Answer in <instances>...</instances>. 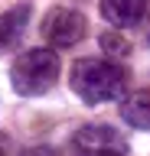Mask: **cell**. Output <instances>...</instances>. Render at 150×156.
I'll return each instance as SVG.
<instances>
[{
  "label": "cell",
  "instance_id": "7a4b0ae2",
  "mask_svg": "<svg viewBox=\"0 0 150 156\" xmlns=\"http://www.w3.org/2000/svg\"><path fill=\"white\" fill-rule=\"evenodd\" d=\"M62 65H59V55L52 49H26L13 58V68H10V85L16 94L23 98H36V94H46L56 78H59Z\"/></svg>",
  "mask_w": 150,
  "mask_h": 156
},
{
  "label": "cell",
  "instance_id": "3957f363",
  "mask_svg": "<svg viewBox=\"0 0 150 156\" xmlns=\"http://www.w3.org/2000/svg\"><path fill=\"white\" fill-rule=\"evenodd\" d=\"M88 33V23L79 10H69V7H56L42 16V39L49 42L52 49H72L79 46Z\"/></svg>",
  "mask_w": 150,
  "mask_h": 156
},
{
  "label": "cell",
  "instance_id": "9c48e42d",
  "mask_svg": "<svg viewBox=\"0 0 150 156\" xmlns=\"http://www.w3.org/2000/svg\"><path fill=\"white\" fill-rule=\"evenodd\" d=\"M20 156H56V153H52L49 146H30V150H23Z\"/></svg>",
  "mask_w": 150,
  "mask_h": 156
},
{
  "label": "cell",
  "instance_id": "52a82bcc",
  "mask_svg": "<svg viewBox=\"0 0 150 156\" xmlns=\"http://www.w3.org/2000/svg\"><path fill=\"white\" fill-rule=\"evenodd\" d=\"M121 117L124 124L137 127V130H150V94L147 91H134L121 101Z\"/></svg>",
  "mask_w": 150,
  "mask_h": 156
},
{
  "label": "cell",
  "instance_id": "8992f818",
  "mask_svg": "<svg viewBox=\"0 0 150 156\" xmlns=\"http://www.w3.org/2000/svg\"><path fill=\"white\" fill-rule=\"evenodd\" d=\"M26 23H30V3H20V7L0 13V52L13 49L26 33Z\"/></svg>",
  "mask_w": 150,
  "mask_h": 156
},
{
  "label": "cell",
  "instance_id": "6da1fadb",
  "mask_svg": "<svg viewBox=\"0 0 150 156\" xmlns=\"http://www.w3.org/2000/svg\"><path fill=\"white\" fill-rule=\"evenodd\" d=\"M69 85L85 104L118 101L124 98V72L108 58H79L69 72Z\"/></svg>",
  "mask_w": 150,
  "mask_h": 156
},
{
  "label": "cell",
  "instance_id": "30bf717a",
  "mask_svg": "<svg viewBox=\"0 0 150 156\" xmlns=\"http://www.w3.org/2000/svg\"><path fill=\"white\" fill-rule=\"evenodd\" d=\"M0 156H7V153H3V143H0Z\"/></svg>",
  "mask_w": 150,
  "mask_h": 156
},
{
  "label": "cell",
  "instance_id": "ba28073f",
  "mask_svg": "<svg viewBox=\"0 0 150 156\" xmlns=\"http://www.w3.org/2000/svg\"><path fill=\"white\" fill-rule=\"evenodd\" d=\"M101 49H104L108 55H114V58H124L130 52V42L121 36V33H104V36H101Z\"/></svg>",
  "mask_w": 150,
  "mask_h": 156
},
{
  "label": "cell",
  "instance_id": "277c9868",
  "mask_svg": "<svg viewBox=\"0 0 150 156\" xmlns=\"http://www.w3.org/2000/svg\"><path fill=\"white\" fill-rule=\"evenodd\" d=\"M75 143L91 156H124L127 153V140L121 130L108 124H85L79 127V133H75Z\"/></svg>",
  "mask_w": 150,
  "mask_h": 156
},
{
  "label": "cell",
  "instance_id": "5b68a950",
  "mask_svg": "<svg viewBox=\"0 0 150 156\" xmlns=\"http://www.w3.org/2000/svg\"><path fill=\"white\" fill-rule=\"evenodd\" d=\"M144 10L147 3L144 0H101V16L108 20L111 26H137L140 20H144Z\"/></svg>",
  "mask_w": 150,
  "mask_h": 156
}]
</instances>
